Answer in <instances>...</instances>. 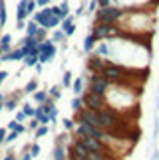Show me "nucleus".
I'll use <instances>...</instances> for the list:
<instances>
[{
  "label": "nucleus",
  "mask_w": 159,
  "mask_h": 160,
  "mask_svg": "<svg viewBox=\"0 0 159 160\" xmlns=\"http://www.w3.org/2000/svg\"><path fill=\"white\" fill-rule=\"evenodd\" d=\"M34 20L38 22V26L46 28V30H52V28H58L60 26V18L52 14V8L50 6H44V8H40L38 12L34 14Z\"/></svg>",
  "instance_id": "f257e3e1"
},
{
  "label": "nucleus",
  "mask_w": 159,
  "mask_h": 160,
  "mask_svg": "<svg viewBox=\"0 0 159 160\" xmlns=\"http://www.w3.org/2000/svg\"><path fill=\"white\" fill-rule=\"evenodd\" d=\"M85 83H88V91H90V93H94L97 97H106L109 81L101 75V73H91V75L85 79Z\"/></svg>",
  "instance_id": "f03ea898"
},
{
  "label": "nucleus",
  "mask_w": 159,
  "mask_h": 160,
  "mask_svg": "<svg viewBox=\"0 0 159 160\" xmlns=\"http://www.w3.org/2000/svg\"><path fill=\"white\" fill-rule=\"evenodd\" d=\"M58 53V48L52 40H44V42H38V61L42 65L44 63H50V61L56 58Z\"/></svg>",
  "instance_id": "7ed1b4c3"
},
{
  "label": "nucleus",
  "mask_w": 159,
  "mask_h": 160,
  "mask_svg": "<svg viewBox=\"0 0 159 160\" xmlns=\"http://www.w3.org/2000/svg\"><path fill=\"white\" fill-rule=\"evenodd\" d=\"M60 30L66 34V38H72L76 34V16H66L62 22H60Z\"/></svg>",
  "instance_id": "20e7f679"
},
{
  "label": "nucleus",
  "mask_w": 159,
  "mask_h": 160,
  "mask_svg": "<svg viewBox=\"0 0 159 160\" xmlns=\"http://www.w3.org/2000/svg\"><path fill=\"white\" fill-rule=\"evenodd\" d=\"M84 89H85V77H84V75H80V77H76L74 81H72V91H74V95L82 97Z\"/></svg>",
  "instance_id": "39448f33"
},
{
  "label": "nucleus",
  "mask_w": 159,
  "mask_h": 160,
  "mask_svg": "<svg viewBox=\"0 0 159 160\" xmlns=\"http://www.w3.org/2000/svg\"><path fill=\"white\" fill-rule=\"evenodd\" d=\"M96 44H97V40H96V36L94 34H88V36H85V38H84V52L85 53H91V52H94V48H96Z\"/></svg>",
  "instance_id": "423d86ee"
},
{
  "label": "nucleus",
  "mask_w": 159,
  "mask_h": 160,
  "mask_svg": "<svg viewBox=\"0 0 159 160\" xmlns=\"http://www.w3.org/2000/svg\"><path fill=\"white\" fill-rule=\"evenodd\" d=\"M52 160H68V158H66V144L56 142L54 152H52Z\"/></svg>",
  "instance_id": "0eeeda50"
},
{
  "label": "nucleus",
  "mask_w": 159,
  "mask_h": 160,
  "mask_svg": "<svg viewBox=\"0 0 159 160\" xmlns=\"http://www.w3.org/2000/svg\"><path fill=\"white\" fill-rule=\"evenodd\" d=\"M50 40L54 42V44H62V46H64V44H68V38H66V34H64L60 28L52 32V38H50Z\"/></svg>",
  "instance_id": "6e6552de"
},
{
  "label": "nucleus",
  "mask_w": 159,
  "mask_h": 160,
  "mask_svg": "<svg viewBox=\"0 0 159 160\" xmlns=\"http://www.w3.org/2000/svg\"><path fill=\"white\" fill-rule=\"evenodd\" d=\"M36 119H38V122H40V125H50V117H48V113H46V111L44 109H42V107H36Z\"/></svg>",
  "instance_id": "1a4fd4ad"
},
{
  "label": "nucleus",
  "mask_w": 159,
  "mask_h": 160,
  "mask_svg": "<svg viewBox=\"0 0 159 160\" xmlns=\"http://www.w3.org/2000/svg\"><path fill=\"white\" fill-rule=\"evenodd\" d=\"M34 101L36 103H38V105H44V103L48 101V99H50V95H48V91H44V89H42V91H34Z\"/></svg>",
  "instance_id": "9d476101"
},
{
  "label": "nucleus",
  "mask_w": 159,
  "mask_h": 160,
  "mask_svg": "<svg viewBox=\"0 0 159 160\" xmlns=\"http://www.w3.org/2000/svg\"><path fill=\"white\" fill-rule=\"evenodd\" d=\"M28 12H26V0H20L18 2V8H16V18L18 20H26Z\"/></svg>",
  "instance_id": "9b49d317"
},
{
  "label": "nucleus",
  "mask_w": 159,
  "mask_h": 160,
  "mask_svg": "<svg viewBox=\"0 0 159 160\" xmlns=\"http://www.w3.org/2000/svg\"><path fill=\"white\" fill-rule=\"evenodd\" d=\"M70 107H72V111H74V113H80V111H82V107H84L82 97L74 95V97H72V101H70Z\"/></svg>",
  "instance_id": "f8f14e48"
},
{
  "label": "nucleus",
  "mask_w": 159,
  "mask_h": 160,
  "mask_svg": "<svg viewBox=\"0 0 159 160\" xmlns=\"http://www.w3.org/2000/svg\"><path fill=\"white\" fill-rule=\"evenodd\" d=\"M38 28H40V26H38V22H36L34 18H32L30 22H26V36H36Z\"/></svg>",
  "instance_id": "ddd939ff"
},
{
  "label": "nucleus",
  "mask_w": 159,
  "mask_h": 160,
  "mask_svg": "<svg viewBox=\"0 0 159 160\" xmlns=\"http://www.w3.org/2000/svg\"><path fill=\"white\" fill-rule=\"evenodd\" d=\"M48 95H50V99L58 101L60 97H62V87H60V85H52V87H50V91H48Z\"/></svg>",
  "instance_id": "4468645a"
},
{
  "label": "nucleus",
  "mask_w": 159,
  "mask_h": 160,
  "mask_svg": "<svg viewBox=\"0 0 159 160\" xmlns=\"http://www.w3.org/2000/svg\"><path fill=\"white\" fill-rule=\"evenodd\" d=\"M48 132H50V127H48V125H40L34 131V138H42V137H46Z\"/></svg>",
  "instance_id": "2eb2a0df"
},
{
  "label": "nucleus",
  "mask_w": 159,
  "mask_h": 160,
  "mask_svg": "<svg viewBox=\"0 0 159 160\" xmlns=\"http://www.w3.org/2000/svg\"><path fill=\"white\" fill-rule=\"evenodd\" d=\"M34 91H38V79H30L26 83V87H24V93H34Z\"/></svg>",
  "instance_id": "dca6fc26"
},
{
  "label": "nucleus",
  "mask_w": 159,
  "mask_h": 160,
  "mask_svg": "<svg viewBox=\"0 0 159 160\" xmlns=\"http://www.w3.org/2000/svg\"><path fill=\"white\" fill-rule=\"evenodd\" d=\"M72 81H74V73H72V71H64L62 87H72Z\"/></svg>",
  "instance_id": "f3484780"
},
{
  "label": "nucleus",
  "mask_w": 159,
  "mask_h": 160,
  "mask_svg": "<svg viewBox=\"0 0 159 160\" xmlns=\"http://www.w3.org/2000/svg\"><path fill=\"white\" fill-rule=\"evenodd\" d=\"M36 8H38L36 0H26V12H28V16H34L36 14Z\"/></svg>",
  "instance_id": "a211bd4d"
},
{
  "label": "nucleus",
  "mask_w": 159,
  "mask_h": 160,
  "mask_svg": "<svg viewBox=\"0 0 159 160\" xmlns=\"http://www.w3.org/2000/svg\"><path fill=\"white\" fill-rule=\"evenodd\" d=\"M34 38H36V42H44V40H48V30L46 28H38V32H36V36H34Z\"/></svg>",
  "instance_id": "6ab92c4d"
},
{
  "label": "nucleus",
  "mask_w": 159,
  "mask_h": 160,
  "mask_svg": "<svg viewBox=\"0 0 159 160\" xmlns=\"http://www.w3.org/2000/svg\"><path fill=\"white\" fill-rule=\"evenodd\" d=\"M58 6H60V10H62V16L64 18L72 14V12H70V0H64V2H60Z\"/></svg>",
  "instance_id": "aec40b11"
},
{
  "label": "nucleus",
  "mask_w": 159,
  "mask_h": 160,
  "mask_svg": "<svg viewBox=\"0 0 159 160\" xmlns=\"http://www.w3.org/2000/svg\"><path fill=\"white\" fill-rule=\"evenodd\" d=\"M22 113L26 115V117H30V119H32V117L36 115V109H34L32 105H28V103H24V105H22Z\"/></svg>",
  "instance_id": "412c9836"
},
{
  "label": "nucleus",
  "mask_w": 159,
  "mask_h": 160,
  "mask_svg": "<svg viewBox=\"0 0 159 160\" xmlns=\"http://www.w3.org/2000/svg\"><path fill=\"white\" fill-rule=\"evenodd\" d=\"M97 12V0H91V2L85 6V14H96Z\"/></svg>",
  "instance_id": "4be33fe9"
},
{
  "label": "nucleus",
  "mask_w": 159,
  "mask_h": 160,
  "mask_svg": "<svg viewBox=\"0 0 159 160\" xmlns=\"http://www.w3.org/2000/svg\"><path fill=\"white\" fill-rule=\"evenodd\" d=\"M28 150H30V154H32L34 158H36V156L40 154V146L36 144V142H34V144H28Z\"/></svg>",
  "instance_id": "5701e85b"
},
{
  "label": "nucleus",
  "mask_w": 159,
  "mask_h": 160,
  "mask_svg": "<svg viewBox=\"0 0 159 160\" xmlns=\"http://www.w3.org/2000/svg\"><path fill=\"white\" fill-rule=\"evenodd\" d=\"M64 128H66V131H74V128H76V122L72 121V119H64Z\"/></svg>",
  "instance_id": "b1692460"
},
{
  "label": "nucleus",
  "mask_w": 159,
  "mask_h": 160,
  "mask_svg": "<svg viewBox=\"0 0 159 160\" xmlns=\"http://www.w3.org/2000/svg\"><path fill=\"white\" fill-rule=\"evenodd\" d=\"M32 158H34V156L30 154V150H28V146H26V148H24V152H22V156L18 158V160H32Z\"/></svg>",
  "instance_id": "393cba45"
},
{
  "label": "nucleus",
  "mask_w": 159,
  "mask_h": 160,
  "mask_svg": "<svg viewBox=\"0 0 159 160\" xmlns=\"http://www.w3.org/2000/svg\"><path fill=\"white\" fill-rule=\"evenodd\" d=\"M113 2L112 0H97V8H107V6H112Z\"/></svg>",
  "instance_id": "a878e982"
},
{
  "label": "nucleus",
  "mask_w": 159,
  "mask_h": 160,
  "mask_svg": "<svg viewBox=\"0 0 159 160\" xmlns=\"http://www.w3.org/2000/svg\"><path fill=\"white\" fill-rule=\"evenodd\" d=\"M36 4H38L40 8H44V6H48V4H50V0H36Z\"/></svg>",
  "instance_id": "bb28decb"
},
{
  "label": "nucleus",
  "mask_w": 159,
  "mask_h": 160,
  "mask_svg": "<svg viewBox=\"0 0 159 160\" xmlns=\"http://www.w3.org/2000/svg\"><path fill=\"white\" fill-rule=\"evenodd\" d=\"M6 77H8V73H6V71H0V85L6 81Z\"/></svg>",
  "instance_id": "cd10ccee"
},
{
  "label": "nucleus",
  "mask_w": 159,
  "mask_h": 160,
  "mask_svg": "<svg viewBox=\"0 0 159 160\" xmlns=\"http://www.w3.org/2000/svg\"><path fill=\"white\" fill-rule=\"evenodd\" d=\"M24 119H26V115H24V113H22V111H20V113H18V115H16V121H18V122H22Z\"/></svg>",
  "instance_id": "c85d7f7f"
},
{
  "label": "nucleus",
  "mask_w": 159,
  "mask_h": 160,
  "mask_svg": "<svg viewBox=\"0 0 159 160\" xmlns=\"http://www.w3.org/2000/svg\"><path fill=\"white\" fill-rule=\"evenodd\" d=\"M2 160H18V158H16V156H14V154H6V156H4V158H2Z\"/></svg>",
  "instance_id": "c756f323"
},
{
  "label": "nucleus",
  "mask_w": 159,
  "mask_h": 160,
  "mask_svg": "<svg viewBox=\"0 0 159 160\" xmlns=\"http://www.w3.org/2000/svg\"><path fill=\"white\" fill-rule=\"evenodd\" d=\"M0 107H4V93H0Z\"/></svg>",
  "instance_id": "7c9ffc66"
},
{
  "label": "nucleus",
  "mask_w": 159,
  "mask_h": 160,
  "mask_svg": "<svg viewBox=\"0 0 159 160\" xmlns=\"http://www.w3.org/2000/svg\"><path fill=\"white\" fill-rule=\"evenodd\" d=\"M50 2H52V0H50Z\"/></svg>",
  "instance_id": "2f4dec72"
}]
</instances>
